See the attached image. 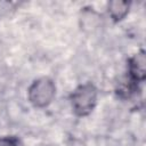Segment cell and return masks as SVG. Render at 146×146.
<instances>
[{
	"mask_svg": "<svg viewBox=\"0 0 146 146\" xmlns=\"http://www.w3.org/2000/svg\"><path fill=\"white\" fill-rule=\"evenodd\" d=\"M72 108L75 115H89L97 104V89L91 82L80 84L71 95Z\"/></svg>",
	"mask_w": 146,
	"mask_h": 146,
	"instance_id": "1",
	"label": "cell"
},
{
	"mask_svg": "<svg viewBox=\"0 0 146 146\" xmlns=\"http://www.w3.org/2000/svg\"><path fill=\"white\" fill-rule=\"evenodd\" d=\"M56 94V86L54 81L47 76L39 78L32 82L27 90L29 100L35 107L48 106Z\"/></svg>",
	"mask_w": 146,
	"mask_h": 146,
	"instance_id": "2",
	"label": "cell"
},
{
	"mask_svg": "<svg viewBox=\"0 0 146 146\" xmlns=\"http://www.w3.org/2000/svg\"><path fill=\"white\" fill-rule=\"evenodd\" d=\"M128 76L136 83L141 82L146 78V56L140 50L128 60Z\"/></svg>",
	"mask_w": 146,
	"mask_h": 146,
	"instance_id": "3",
	"label": "cell"
},
{
	"mask_svg": "<svg viewBox=\"0 0 146 146\" xmlns=\"http://www.w3.org/2000/svg\"><path fill=\"white\" fill-rule=\"evenodd\" d=\"M130 2L124 0H112L108 2V14L114 22L122 21L129 13Z\"/></svg>",
	"mask_w": 146,
	"mask_h": 146,
	"instance_id": "4",
	"label": "cell"
},
{
	"mask_svg": "<svg viewBox=\"0 0 146 146\" xmlns=\"http://www.w3.org/2000/svg\"><path fill=\"white\" fill-rule=\"evenodd\" d=\"M136 89H137V83L127 75L119 81L116 87V94L122 98H128L136 91Z\"/></svg>",
	"mask_w": 146,
	"mask_h": 146,
	"instance_id": "5",
	"label": "cell"
},
{
	"mask_svg": "<svg viewBox=\"0 0 146 146\" xmlns=\"http://www.w3.org/2000/svg\"><path fill=\"white\" fill-rule=\"evenodd\" d=\"M18 141L15 137H0V146H17Z\"/></svg>",
	"mask_w": 146,
	"mask_h": 146,
	"instance_id": "6",
	"label": "cell"
}]
</instances>
